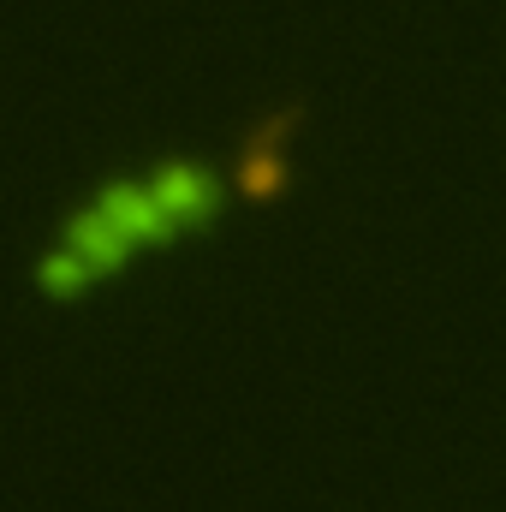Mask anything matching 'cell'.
I'll list each match as a JSON object with an SVG mask.
<instances>
[{
	"mask_svg": "<svg viewBox=\"0 0 506 512\" xmlns=\"http://www.w3.org/2000/svg\"><path fill=\"white\" fill-rule=\"evenodd\" d=\"M298 126H304V102H280V108H268V114L245 131L239 161H233V185H239V197H251V203H280V197L292 191L286 137H292Z\"/></svg>",
	"mask_w": 506,
	"mask_h": 512,
	"instance_id": "6da1fadb",
	"label": "cell"
},
{
	"mask_svg": "<svg viewBox=\"0 0 506 512\" xmlns=\"http://www.w3.org/2000/svg\"><path fill=\"white\" fill-rule=\"evenodd\" d=\"M143 185H149V197H155V209H161V221H167L173 239L203 233V227L221 221V185H215V173L203 161H185V155L161 161Z\"/></svg>",
	"mask_w": 506,
	"mask_h": 512,
	"instance_id": "7a4b0ae2",
	"label": "cell"
},
{
	"mask_svg": "<svg viewBox=\"0 0 506 512\" xmlns=\"http://www.w3.org/2000/svg\"><path fill=\"white\" fill-rule=\"evenodd\" d=\"M60 245L78 256V262H84L90 274H120L131 256H137V251L126 245V239H120V233H114V227H108V221H102V215L90 209V203L66 215V227H60Z\"/></svg>",
	"mask_w": 506,
	"mask_h": 512,
	"instance_id": "277c9868",
	"label": "cell"
},
{
	"mask_svg": "<svg viewBox=\"0 0 506 512\" xmlns=\"http://www.w3.org/2000/svg\"><path fill=\"white\" fill-rule=\"evenodd\" d=\"M120 239H126L131 251H149V245H173V233H167V221H161V209H155V197H149V185L143 179H108L102 191H96V203H90Z\"/></svg>",
	"mask_w": 506,
	"mask_h": 512,
	"instance_id": "3957f363",
	"label": "cell"
},
{
	"mask_svg": "<svg viewBox=\"0 0 506 512\" xmlns=\"http://www.w3.org/2000/svg\"><path fill=\"white\" fill-rule=\"evenodd\" d=\"M90 280H96V274H90V268H84L72 251H66V245H54V251L36 256V286H42L48 298H78Z\"/></svg>",
	"mask_w": 506,
	"mask_h": 512,
	"instance_id": "5b68a950",
	"label": "cell"
}]
</instances>
